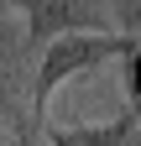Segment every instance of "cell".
Listing matches in <instances>:
<instances>
[{"label":"cell","instance_id":"cell-1","mask_svg":"<svg viewBox=\"0 0 141 146\" xmlns=\"http://www.w3.org/2000/svg\"><path fill=\"white\" fill-rule=\"evenodd\" d=\"M131 47H136L131 31H78V36L47 42L42 58H37V89H31V115H37V125H47V104H52V94L68 78L94 73V68L115 63V58H131Z\"/></svg>","mask_w":141,"mask_h":146},{"label":"cell","instance_id":"cell-2","mask_svg":"<svg viewBox=\"0 0 141 146\" xmlns=\"http://www.w3.org/2000/svg\"><path fill=\"white\" fill-rule=\"evenodd\" d=\"M37 58L31 47L26 16L0 5V125L5 131H21V125H37L31 115V89H37Z\"/></svg>","mask_w":141,"mask_h":146},{"label":"cell","instance_id":"cell-3","mask_svg":"<svg viewBox=\"0 0 141 146\" xmlns=\"http://www.w3.org/2000/svg\"><path fill=\"white\" fill-rule=\"evenodd\" d=\"M26 31L31 47H47L58 36H78V31H115L110 21V0H37L26 11Z\"/></svg>","mask_w":141,"mask_h":146},{"label":"cell","instance_id":"cell-4","mask_svg":"<svg viewBox=\"0 0 141 146\" xmlns=\"http://www.w3.org/2000/svg\"><path fill=\"white\" fill-rule=\"evenodd\" d=\"M141 131V115L126 110V115L104 120V125H42L47 146H131Z\"/></svg>","mask_w":141,"mask_h":146},{"label":"cell","instance_id":"cell-5","mask_svg":"<svg viewBox=\"0 0 141 146\" xmlns=\"http://www.w3.org/2000/svg\"><path fill=\"white\" fill-rule=\"evenodd\" d=\"M126 94H131V110L141 115V42L131 47V58H126Z\"/></svg>","mask_w":141,"mask_h":146},{"label":"cell","instance_id":"cell-6","mask_svg":"<svg viewBox=\"0 0 141 146\" xmlns=\"http://www.w3.org/2000/svg\"><path fill=\"white\" fill-rule=\"evenodd\" d=\"M16 146H47L42 125H21V131H16Z\"/></svg>","mask_w":141,"mask_h":146},{"label":"cell","instance_id":"cell-7","mask_svg":"<svg viewBox=\"0 0 141 146\" xmlns=\"http://www.w3.org/2000/svg\"><path fill=\"white\" fill-rule=\"evenodd\" d=\"M0 146H16V131H5V125H0Z\"/></svg>","mask_w":141,"mask_h":146},{"label":"cell","instance_id":"cell-8","mask_svg":"<svg viewBox=\"0 0 141 146\" xmlns=\"http://www.w3.org/2000/svg\"><path fill=\"white\" fill-rule=\"evenodd\" d=\"M131 146H141V131H136V141H131Z\"/></svg>","mask_w":141,"mask_h":146},{"label":"cell","instance_id":"cell-9","mask_svg":"<svg viewBox=\"0 0 141 146\" xmlns=\"http://www.w3.org/2000/svg\"><path fill=\"white\" fill-rule=\"evenodd\" d=\"M0 5H11V0H0Z\"/></svg>","mask_w":141,"mask_h":146}]
</instances>
